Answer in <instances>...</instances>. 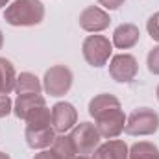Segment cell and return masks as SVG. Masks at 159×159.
I'll return each mask as SVG.
<instances>
[{
  "mask_svg": "<svg viewBox=\"0 0 159 159\" xmlns=\"http://www.w3.org/2000/svg\"><path fill=\"white\" fill-rule=\"evenodd\" d=\"M26 128H50L52 126V109H48L46 106H41V107H35L26 119Z\"/></svg>",
  "mask_w": 159,
  "mask_h": 159,
  "instance_id": "cell-19",
  "label": "cell"
},
{
  "mask_svg": "<svg viewBox=\"0 0 159 159\" xmlns=\"http://www.w3.org/2000/svg\"><path fill=\"white\" fill-rule=\"evenodd\" d=\"M146 65H148V70L154 74V76H159V44L154 46L148 56H146Z\"/></svg>",
  "mask_w": 159,
  "mask_h": 159,
  "instance_id": "cell-20",
  "label": "cell"
},
{
  "mask_svg": "<svg viewBox=\"0 0 159 159\" xmlns=\"http://www.w3.org/2000/svg\"><path fill=\"white\" fill-rule=\"evenodd\" d=\"M74 159H91V157H89V156H76Z\"/></svg>",
  "mask_w": 159,
  "mask_h": 159,
  "instance_id": "cell-28",
  "label": "cell"
},
{
  "mask_svg": "<svg viewBox=\"0 0 159 159\" xmlns=\"http://www.w3.org/2000/svg\"><path fill=\"white\" fill-rule=\"evenodd\" d=\"M126 115L120 107H115V109H109L106 113H102L100 117L94 119V126L100 133L102 139H117L120 133L124 131L126 128Z\"/></svg>",
  "mask_w": 159,
  "mask_h": 159,
  "instance_id": "cell-6",
  "label": "cell"
},
{
  "mask_svg": "<svg viewBox=\"0 0 159 159\" xmlns=\"http://www.w3.org/2000/svg\"><path fill=\"white\" fill-rule=\"evenodd\" d=\"M2 46H4V34L0 32V50H2Z\"/></svg>",
  "mask_w": 159,
  "mask_h": 159,
  "instance_id": "cell-26",
  "label": "cell"
},
{
  "mask_svg": "<svg viewBox=\"0 0 159 159\" xmlns=\"http://www.w3.org/2000/svg\"><path fill=\"white\" fill-rule=\"evenodd\" d=\"M56 129L50 126V128H26L24 131V139H26V144L34 150H46L52 146L54 139H56Z\"/></svg>",
  "mask_w": 159,
  "mask_h": 159,
  "instance_id": "cell-12",
  "label": "cell"
},
{
  "mask_svg": "<svg viewBox=\"0 0 159 159\" xmlns=\"http://www.w3.org/2000/svg\"><path fill=\"white\" fill-rule=\"evenodd\" d=\"M44 19V4L41 0H15L4 11L9 26H37Z\"/></svg>",
  "mask_w": 159,
  "mask_h": 159,
  "instance_id": "cell-1",
  "label": "cell"
},
{
  "mask_svg": "<svg viewBox=\"0 0 159 159\" xmlns=\"http://www.w3.org/2000/svg\"><path fill=\"white\" fill-rule=\"evenodd\" d=\"M156 96H157V100H159V85H157V89H156Z\"/></svg>",
  "mask_w": 159,
  "mask_h": 159,
  "instance_id": "cell-29",
  "label": "cell"
},
{
  "mask_svg": "<svg viewBox=\"0 0 159 159\" xmlns=\"http://www.w3.org/2000/svg\"><path fill=\"white\" fill-rule=\"evenodd\" d=\"M139 72V63L131 54H117L109 61V76L119 83L133 81Z\"/></svg>",
  "mask_w": 159,
  "mask_h": 159,
  "instance_id": "cell-7",
  "label": "cell"
},
{
  "mask_svg": "<svg viewBox=\"0 0 159 159\" xmlns=\"http://www.w3.org/2000/svg\"><path fill=\"white\" fill-rule=\"evenodd\" d=\"M50 150L54 152V156L57 159H74L78 156L76 148H74V143H72L70 135H67V133H57Z\"/></svg>",
  "mask_w": 159,
  "mask_h": 159,
  "instance_id": "cell-16",
  "label": "cell"
},
{
  "mask_svg": "<svg viewBox=\"0 0 159 159\" xmlns=\"http://www.w3.org/2000/svg\"><path fill=\"white\" fill-rule=\"evenodd\" d=\"M46 106V98L43 94H17V100L13 102V113L15 117L24 120L35 107Z\"/></svg>",
  "mask_w": 159,
  "mask_h": 159,
  "instance_id": "cell-13",
  "label": "cell"
},
{
  "mask_svg": "<svg viewBox=\"0 0 159 159\" xmlns=\"http://www.w3.org/2000/svg\"><path fill=\"white\" fill-rule=\"evenodd\" d=\"M17 70L13 63L6 57H0V94H9L15 91L17 83Z\"/></svg>",
  "mask_w": 159,
  "mask_h": 159,
  "instance_id": "cell-15",
  "label": "cell"
},
{
  "mask_svg": "<svg viewBox=\"0 0 159 159\" xmlns=\"http://www.w3.org/2000/svg\"><path fill=\"white\" fill-rule=\"evenodd\" d=\"M128 159H159V148L150 141H139L129 146Z\"/></svg>",
  "mask_w": 159,
  "mask_h": 159,
  "instance_id": "cell-18",
  "label": "cell"
},
{
  "mask_svg": "<svg viewBox=\"0 0 159 159\" xmlns=\"http://www.w3.org/2000/svg\"><path fill=\"white\" fill-rule=\"evenodd\" d=\"M139 39H141L139 28L135 24H131V22H124V24H120V26L115 28L111 43L119 50H129V48H133L139 43Z\"/></svg>",
  "mask_w": 159,
  "mask_h": 159,
  "instance_id": "cell-10",
  "label": "cell"
},
{
  "mask_svg": "<svg viewBox=\"0 0 159 159\" xmlns=\"http://www.w3.org/2000/svg\"><path fill=\"white\" fill-rule=\"evenodd\" d=\"M159 129V115L150 107H137L133 109L128 119L124 131L133 137H146L154 135Z\"/></svg>",
  "mask_w": 159,
  "mask_h": 159,
  "instance_id": "cell-2",
  "label": "cell"
},
{
  "mask_svg": "<svg viewBox=\"0 0 159 159\" xmlns=\"http://www.w3.org/2000/svg\"><path fill=\"white\" fill-rule=\"evenodd\" d=\"M72 70L65 65H54L50 67L46 72H44V78H43V89L46 94L50 96H63L70 91L72 87Z\"/></svg>",
  "mask_w": 159,
  "mask_h": 159,
  "instance_id": "cell-4",
  "label": "cell"
},
{
  "mask_svg": "<svg viewBox=\"0 0 159 159\" xmlns=\"http://www.w3.org/2000/svg\"><path fill=\"white\" fill-rule=\"evenodd\" d=\"M146 30H148V35L154 41L159 43V11L154 13V15L146 20Z\"/></svg>",
  "mask_w": 159,
  "mask_h": 159,
  "instance_id": "cell-21",
  "label": "cell"
},
{
  "mask_svg": "<svg viewBox=\"0 0 159 159\" xmlns=\"http://www.w3.org/2000/svg\"><path fill=\"white\" fill-rule=\"evenodd\" d=\"M80 28L89 32V34H100L104 30L109 28L111 24V19H109V13L100 7V6H87L78 17Z\"/></svg>",
  "mask_w": 159,
  "mask_h": 159,
  "instance_id": "cell-8",
  "label": "cell"
},
{
  "mask_svg": "<svg viewBox=\"0 0 159 159\" xmlns=\"http://www.w3.org/2000/svg\"><path fill=\"white\" fill-rule=\"evenodd\" d=\"M78 124V111L70 102H57L52 106V128L56 133H67Z\"/></svg>",
  "mask_w": 159,
  "mask_h": 159,
  "instance_id": "cell-9",
  "label": "cell"
},
{
  "mask_svg": "<svg viewBox=\"0 0 159 159\" xmlns=\"http://www.w3.org/2000/svg\"><path fill=\"white\" fill-rule=\"evenodd\" d=\"M111 52H113V43L106 35H98V34L87 35L81 43V54H83L85 61L96 69L104 67L109 61Z\"/></svg>",
  "mask_w": 159,
  "mask_h": 159,
  "instance_id": "cell-3",
  "label": "cell"
},
{
  "mask_svg": "<svg viewBox=\"0 0 159 159\" xmlns=\"http://www.w3.org/2000/svg\"><path fill=\"white\" fill-rule=\"evenodd\" d=\"M124 2H126V0H98V4H100L104 9H119Z\"/></svg>",
  "mask_w": 159,
  "mask_h": 159,
  "instance_id": "cell-23",
  "label": "cell"
},
{
  "mask_svg": "<svg viewBox=\"0 0 159 159\" xmlns=\"http://www.w3.org/2000/svg\"><path fill=\"white\" fill-rule=\"evenodd\" d=\"M70 139L74 143L78 156H91L100 146V133L93 122H80L70 129Z\"/></svg>",
  "mask_w": 159,
  "mask_h": 159,
  "instance_id": "cell-5",
  "label": "cell"
},
{
  "mask_svg": "<svg viewBox=\"0 0 159 159\" xmlns=\"http://www.w3.org/2000/svg\"><path fill=\"white\" fill-rule=\"evenodd\" d=\"M0 159H11L7 154H4V152H0Z\"/></svg>",
  "mask_w": 159,
  "mask_h": 159,
  "instance_id": "cell-27",
  "label": "cell"
},
{
  "mask_svg": "<svg viewBox=\"0 0 159 159\" xmlns=\"http://www.w3.org/2000/svg\"><path fill=\"white\" fill-rule=\"evenodd\" d=\"M34 159H57V157L54 156V152H52V150H48V148H46V150H41L39 154H35Z\"/></svg>",
  "mask_w": 159,
  "mask_h": 159,
  "instance_id": "cell-24",
  "label": "cell"
},
{
  "mask_svg": "<svg viewBox=\"0 0 159 159\" xmlns=\"http://www.w3.org/2000/svg\"><path fill=\"white\" fill-rule=\"evenodd\" d=\"M115 107H120V100L115 96V94H109V93H102V94H96L91 98L89 102V115L93 119L100 117L102 113L109 111V109H115Z\"/></svg>",
  "mask_w": 159,
  "mask_h": 159,
  "instance_id": "cell-14",
  "label": "cell"
},
{
  "mask_svg": "<svg viewBox=\"0 0 159 159\" xmlns=\"http://www.w3.org/2000/svg\"><path fill=\"white\" fill-rule=\"evenodd\" d=\"M9 6V0H0V7H7Z\"/></svg>",
  "mask_w": 159,
  "mask_h": 159,
  "instance_id": "cell-25",
  "label": "cell"
},
{
  "mask_svg": "<svg viewBox=\"0 0 159 159\" xmlns=\"http://www.w3.org/2000/svg\"><path fill=\"white\" fill-rule=\"evenodd\" d=\"M13 111V102L7 94H0V119L7 117Z\"/></svg>",
  "mask_w": 159,
  "mask_h": 159,
  "instance_id": "cell-22",
  "label": "cell"
},
{
  "mask_svg": "<svg viewBox=\"0 0 159 159\" xmlns=\"http://www.w3.org/2000/svg\"><path fill=\"white\" fill-rule=\"evenodd\" d=\"M41 91H43V83L35 74L20 72L17 76V83H15L17 94H41Z\"/></svg>",
  "mask_w": 159,
  "mask_h": 159,
  "instance_id": "cell-17",
  "label": "cell"
},
{
  "mask_svg": "<svg viewBox=\"0 0 159 159\" xmlns=\"http://www.w3.org/2000/svg\"><path fill=\"white\" fill-rule=\"evenodd\" d=\"M128 156H129V146L124 141L109 139L91 154V159H128Z\"/></svg>",
  "mask_w": 159,
  "mask_h": 159,
  "instance_id": "cell-11",
  "label": "cell"
}]
</instances>
